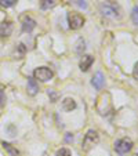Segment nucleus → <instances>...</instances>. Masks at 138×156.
<instances>
[{
	"instance_id": "1",
	"label": "nucleus",
	"mask_w": 138,
	"mask_h": 156,
	"mask_svg": "<svg viewBox=\"0 0 138 156\" xmlns=\"http://www.w3.org/2000/svg\"><path fill=\"white\" fill-rule=\"evenodd\" d=\"M100 10L104 17H108V18H120L122 17L120 6L118 3L112 2V0H104L100 6Z\"/></svg>"
},
{
	"instance_id": "2",
	"label": "nucleus",
	"mask_w": 138,
	"mask_h": 156,
	"mask_svg": "<svg viewBox=\"0 0 138 156\" xmlns=\"http://www.w3.org/2000/svg\"><path fill=\"white\" fill-rule=\"evenodd\" d=\"M98 141H100V137H98L97 131H94V130H88L87 134L84 136V140H83L82 149L84 151V152H88L94 145L98 144Z\"/></svg>"
},
{
	"instance_id": "3",
	"label": "nucleus",
	"mask_w": 138,
	"mask_h": 156,
	"mask_svg": "<svg viewBox=\"0 0 138 156\" xmlns=\"http://www.w3.org/2000/svg\"><path fill=\"white\" fill-rule=\"evenodd\" d=\"M68 24H69L71 29L77 30L84 25V18L80 14H77V12H69L68 14Z\"/></svg>"
},
{
	"instance_id": "4",
	"label": "nucleus",
	"mask_w": 138,
	"mask_h": 156,
	"mask_svg": "<svg viewBox=\"0 0 138 156\" xmlns=\"http://www.w3.org/2000/svg\"><path fill=\"white\" fill-rule=\"evenodd\" d=\"M133 149V141L130 138H122L118 140L116 144H115V151L119 153V155H126L127 152Z\"/></svg>"
},
{
	"instance_id": "5",
	"label": "nucleus",
	"mask_w": 138,
	"mask_h": 156,
	"mask_svg": "<svg viewBox=\"0 0 138 156\" xmlns=\"http://www.w3.org/2000/svg\"><path fill=\"white\" fill-rule=\"evenodd\" d=\"M33 76H35V79L40 80V82H48L50 79H53V71L46 68V66H40V68L35 69Z\"/></svg>"
},
{
	"instance_id": "6",
	"label": "nucleus",
	"mask_w": 138,
	"mask_h": 156,
	"mask_svg": "<svg viewBox=\"0 0 138 156\" xmlns=\"http://www.w3.org/2000/svg\"><path fill=\"white\" fill-rule=\"evenodd\" d=\"M36 28V22L35 20H32L30 17H28V15H25V17H22V30L24 32H32L33 29Z\"/></svg>"
},
{
	"instance_id": "7",
	"label": "nucleus",
	"mask_w": 138,
	"mask_h": 156,
	"mask_svg": "<svg viewBox=\"0 0 138 156\" xmlns=\"http://www.w3.org/2000/svg\"><path fill=\"white\" fill-rule=\"evenodd\" d=\"M11 32H12V22H10V21H3V22H0V37L10 36Z\"/></svg>"
},
{
	"instance_id": "8",
	"label": "nucleus",
	"mask_w": 138,
	"mask_h": 156,
	"mask_svg": "<svg viewBox=\"0 0 138 156\" xmlns=\"http://www.w3.org/2000/svg\"><path fill=\"white\" fill-rule=\"evenodd\" d=\"M91 84L94 86L97 90H101V88L104 87V84H105V77H104V75L101 73V72H97L95 76L93 77V80H91Z\"/></svg>"
},
{
	"instance_id": "9",
	"label": "nucleus",
	"mask_w": 138,
	"mask_h": 156,
	"mask_svg": "<svg viewBox=\"0 0 138 156\" xmlns=\"http://www.w3.org/2000/svg\"><path fill=\"white\" fill-rule=\"evenodd\" d=\"M39 91V84L36 82L35 77H29L28 79V94L29 95H36Z\"/></svg>"
},
{
	"instance_id": "10",
	"label": "nucleus",
	"mask_w": 138,
	"mask_h": 156,
	"mask_svg": "<svg viewBox=\"0 0 138 156\" xmlns=\"http://www.w3.org/2000/svg\"><path fill=\"white\" fill-rule=\"evenodd\" d=\"M93 62H94V58L91 55H83L82 61H80V69H82L83 72L88 71V68L93 65Z\"/></svg>"
},
{
	"instance_id": "11",
	"label": "nucleus",
	"mask_w": 138,
	"mask_h": 156,
	"mask_svg": "<svg viewBox=\"0 0 138 156\" xmlns=\"http://www.w3.org/2000/svg\"><path fill=\"white\" fill-rule=\"evenodd\" d=\"M62 108H64V111H66V112H72V111L76 108V102H75L73 98H65V100L62 101Z\"/></svg>"
},
{
	"instance_id": "12",
	"label": "nucleus",
	"mask_w": 138,
	"mask_h": 156,
	"mask_svg": "<svg viewBox=\"0 0 138 156\" xmlns=\"http://www.w3.org/2000/svg\"><path fill=\"white\" fill-rule=\"evenodd\" d=\"M3 147H4V149L10 153V156H18V153H19L15 148H12L11 144H9V142H3Z\"/></svg>"
},
{
	"instance_id": "13",
	"label": "nucleus",
	"mask_w": 138,
	"mask_h": 156,
	"mask_svg": "<svg viewBox=\"0 0 138 156\" xmlns=\"http://www.w3.org/2000/svg\"><path fill=\"white\" fill-rule=\"evenodd\" d=\"M54 0H41V3H40V7L43 10H47L50 9V7H54Z\"/></svg>"
},
{
	"instance_id": "14",
	"label": "nucleus",
	"mask_w": 138,
	"mask_h": 156,
	"mask_svg": "<svg viewBox=\"0 0 138 156\" xmlns=\"http://www.w3.org/2000/svg\"><path fill=\"white\" fill-rule=\"evenodd\" d=\"M71 2L75 6L79 7V9H83V10L87 9V2H86V0H71Z\"/></svg>"
},
{
	"instance_id": "15",
	"label": "nucleus",
	"mask_w": 138,
	"mask_h": 156,
	"mask_svg": "<svg viewBox=\"0 0 138 156\" xmlns=\"http://www.w3.org/2000/svg\"><path fill=\"white\" fill-rule=\"evenodd\" d=\"M18 0H0V6L6 7V9H9V7H12L15 3H17Z\"/></svg>"
},
{
	"instance_id": "16",
	"label": "nucleus",
	"mask_w": 138,
	"mask_h": 156,
	"mask_svg": "<svg viewBox=\"0 0 138 156\" xmlns=\"http://www.w3.org/2000/svg\"><path fill=\"white\" fill-rule=\"evenodd\" d=\"M57 156H72V153L66 148H61L59 151H57Z\"/></svg>"
},
{
	"instance_id": "17",
	"label": "nucleus",
	"mask_w": 138,
	"mask_h": 156,
	"mask_svg": "<svg viewBox=\"0 0 138 156\" xmlns=\"http://www.w3.org/2000/svg\"><path fill=\"white\" fill-rule=\"evenodd\" d=\"M131 18H133V22L135 25H138V7H134L131 12Z\"/></svg>"
},
{
	"instance_id": "18",
	"label": "nucleus",
	"mask_w": 138,
	"mask_h": 156,
	"mask_svg": "<svg viewBox=\"0 0 138 156\" xmlns=\"http://www.w3.org/2000/svg\"><path fill=\"white\" fill-rule=\"evenodd\" d=\"M76 51L79 54H82L83 51H84V40L83 39H79V41H77V48H76Z\"/></svg>"
},
{
	"instance_id": "19",
	"label": "nucleus",
	"mask_w": 138,
	"mask_h": 156,
	"mask_svg": "<svg viewBox=\"0 0 138 156\" xmlns=\"http://www.w3.org/2000/svg\"><path fill=\"white\" fill-rule=\"evenodd\" d=\"M4 102H6V95H4V91L0 88V108L4 105Z\"/></svg>"
},
{
	"instance_id": "20",
	"label": "nucleus",
	"mask_w": 138,
	"mask_h": 156,
	"mask_svg": "<svg viewBox=\"0 0 138 156\" xmlns=\"http://www.w3.org/2000/svg\"><path fill=\"white\" fill-rule=\"evenodd\" d=\"M48 95L51 97V101H53V102H54V101H57V97H58V95H57L53 90H48Z\"/></svg>"
},
{
	"instance_id": "21",
	"label": "nucleus",
	"mask_w": 138,
	"mask_h": 156,
	"mask_svg": "<svg viewBox=\"0 0 138 156\" xmlns=\"http://www.w3.org/2000/svg\"><path fill=\"white\" fill-rule=\"evenodd\" d=\"M133 76H134L135 79L138 80V62L135 64V66H134V71H133Z\"/></svg>"
},
{
	"instance_id": "22",
	"label": "nucleus",
	"mask_w": 138,
	"mask_h": 156,
	"mask_svg": "<svg viewBox=\"0 0 138 156\" xmlns=\"http://www.w3.org/2000/svg\"><path fill=\"white\" fill-rule=\"evenodd\" d=\"M66 141H68V142L73 141V136H72V134H68V136H66Z\"/></svg>"
},
{
	"instance_id": "23",
	"label": "nucleus",
	"mask_w": 138,
	"mask_h": 156,
	"mask_svg": "<svg viewBox=\"0 0 138 156\" xmlns=\"http://www.w3.org/2000/svg\"><path fill=\"white\" fill-rule=\"evenodd\" d=\"M135 156H138V153H137V155H135Z\"/></svg>"
}]
</instances>
